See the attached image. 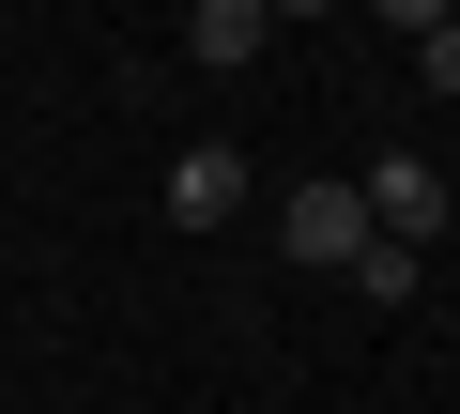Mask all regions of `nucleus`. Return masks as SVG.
<instances>
[{
  "label": "nucleus",
  "instance_id": "20e7f679",
  "mask_svg": "<svg viewBox=\"0 0 460 414\" xmlns=\"http://www.w3.org/2000/svg\"><path fill=\"white\" fill-rule=\"evenodd\" d=\"M277 47V16H261V0H199V16H184V62H215V77H246Z\"/></svg>",
  "mask_w": 460,
  "mask_h": 414
},
{
  "label": "nucleus",
  "instance_id": "f03ea898",
  "mask_svg": "<svg viewBox=\"0 0 460 414\" xmlns=\"http://www.w3.org/2000/svg\"><path fill=\"white\" fill-rule=\"evenodd\" d=\"M429 231H460V184L429 169V154H368V246H429Z\"/></svg>",
  "mask_w": 460,
  "mask_h": 414
},
{
  "label": "nucleus",
  "instance_id": "7ed1b4c3",
  "mask_svg": "<svg viewBox=\"0 0 460 414\" xmlns=\"http://www.w3.org/2000/svg\"><path fill=\"white\" fill-rule=\"evenodd\" d=\"M154 199H169V231H230V216H246V154H230V138H184Z\"/></svg>",
  "mask_w": 460,
  "mask_h": 414
},
{
  "label": "nucleus",
  "instance_id": "f257e3e1",
  "mask_svg": "<svg viewBox=\"0 0 460 414\" xmlns=\"http://www.w3.org/2000/svg\"><path fill=\"white\" fill-rule=\"evenodd\" d=\"M277 246H292L307 277H353V261H368V184H353V169L292 184V199H277Z\"/></svg>",
  "mask_w": 460,
  "mask_h": 414
}]
</instances>
